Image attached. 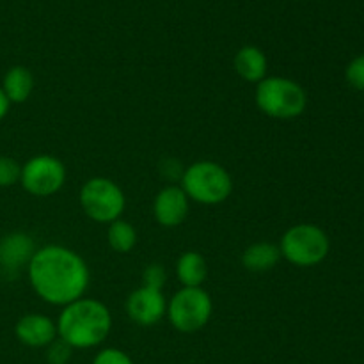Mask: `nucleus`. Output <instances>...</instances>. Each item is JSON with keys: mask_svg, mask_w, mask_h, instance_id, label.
<instances>
[{"mask_svg": "<svg viewBox=\"0 0 364 364\" xmlns=\"http://www.w3.org/2000/svg\"><path fill=\"white\" fill-rule=\"evenodd\" d=\"M66 181V167L53 155H36L21 166L20 183L36 198L57 194Z\"/></svg>", "mask_w": 364, "mask_h": 364, "instance_id": "nucleus-8", "label": "nucleus"}, {"mask_svg": "<svg viewBox=\"0 0 364 364\" xmlns=\"http://www.w3.org/2000/svg\"><path fill=\"white\" fill-rule=\"evenodd\" d=\"M92 364H134V361H132L127 352L110 347L100 350L96 358L92 359Z\"/></svg>", "mask_w": 364, "mask_h": 364, "instance_id": "nucleus-21", "label": "nucleus"}, {"mask_svg": "<svg viewBox=\"0 0 364 364\" xmlns=\"http://www.w3.org/2000/svg\"><path fill=\"white\" fill-rule=\"evenodd\" d=\"M255 98L258 109L274 119H294L308 105L304 87L287 77H265L256 84Z\"/></svg>", "mask_w": 364, "mask_h": 364, "instance_id": "nucleus-3", "label": "nucleus"}, {"mask_svg": "<svg viewBox=\"0 0 364 364\" xmlns=\"http://www.w3.org/2000/svg\"><path fill=\"white\" fill-rule=\"evenodd\" d=\"M167 274L164 265L160 263H151V265L146 267L144 274H142V281H144V287L156 288V290H162L164 284H166Z\"/></svg>", "mask_w": 364, "mask_h": 364, "instance_id": "nucleus-20", "label": "nucleus"}, {"mask_svg": "<svg viewBox=\"0 0 364 364\" xmlns=\"http://www.w3.org/2000/svg\"><path fill=\"white\" fill-rule=\"evenodd\" d=\"M233 68L240 78L251 84H258L267 77V68L269 60L267 55L258 48V46H244L237 52L233 60Z\"/></svg>", "mask_w": 364, "mask_h": 364, "instance_id": "nucleus-13", "label": "nucleus"}, {"mask_svg": "<svg viewBox=\"0 0 364 364\" xmlns=\"http://www.w3.org/2000/svg\"><path fill=\"white\" fill-rule=\"evenodd\" d=\"M153 215L164 228H176L187 219L188 198L180 185H167L153 201Z\"/></svg>", "mask_w": 364, "mask_h": 364, "instance_id": "nucleus-10", "label": "nucleus"}, {"mask_svg": "<svg viewBox=\"0 0 364 364\" xmlns=\"http://www.w3.org/2000/svg\"><path fill=\"white\" fill-rule=\"evenodd\" d=\"M345 77H347V82L352 87L358 89V91H364V55H359L350 60L347 71H345Z\"/></svg>", "mask_w": 364, "mask_h": 364, "instance_id": "nucleus-19", "label": "nucleus"}, {"mask_svg": "<svg viewBox=\"0 0 364 364\" xmlns=\"http://www.w3.org/2000/svg\"><path fill=\"white\" fill-rule=\"evenodd\" d=\"M9 100L6 98V95H4L2 87H0V121L4 119V117L7 116V112H9Z\"/></svg>", "mask_w": 364, "mask_h": 364, "instance_id": "nucleus-24", "label": "nucleus"}, {"mask_svg": "<svg viewBox=\"0 0 364 364\" xmlns=\"http://www.w3.org/2000/svg\"><path fill=\"white\" fill-rule=\"evenodd\" d=\"M281 251L279 245L272 242H256L251 244L244 252H242V265L249 272H269L279 263Z\"/></svg>", "mask_w": 364, "mask_h": 364, "instance_id": "nucleus-14", "label": "nucleus"}, {"mask_svg": "<svg viewBox=\"0 0 364 364\" xmlns=\"http://www.w3.org/2000/svg\"><path fill=\"white\" fill-rule=\"evenodd\" d=\"M21 166L14 159L6 155H0V187H13L20 183Z\"/></svg>", "mask_w": 364, "mask_h": 364, "instance_id": "nucleus-18", "label": "nucleus"}, {"mask_svg": "<svg viewBox=\"0 0 364 364\" xmlns=\"http://www.w3.org/2000/svg\"><path fill=\"white\" fill-rule=\"evenodd\" d=\"M181 188L188 199L199 205H220L230 198L233 180L220 164L212 160H199L185 167L181 176Z\"/></svg>", "mask_w": 364, "mask_h": 364, "instance_id": "nucleus-4", "label": "nucleus"}, {"mask_svg": "<svg viewBox=\"0 0 364 364\" xmlns=\"http://www.w3.org/2000/svg\"><path fill=\"white\" fill-rule=\"evenodd\" d=\"M281 258L295 267H315L329 255V237L315 224H297L283 235Z\"/></svg>", "mask_w": 364, "mask_h": 364, "instance_id": "nucleus-5", "label": "nucleus"}, {"mask_svg": "<svg viewBox=\"0 0 364 364\" xmlns=\"http://www.w3.org/2000/svg\"><path fill=\"white\" fill-rule=\"evenodd\" d=\"M38 251L34 238L21 231L7 233L0 238V267L7 272H18L28 267L32 256Z\"/></svg>", "mask_w": 364, "mask_h": 364, "instance_id": "nucleus-12", "label": "nucleus"}, {"mask_svg": "<svg viewBox=\"0 0 364 364\" xmlns=\"http://www.w3.org/2000/svg\"><path fill=\"white\" fill-rule=\"evenodd\" d=\"M55 323L59 340L71 348H92L110 334L112 315L103 302L82 297L64 306Z\"/></svg>", "mask_w": 364, "mask_h": 364, "instance_id": "nucleus-2", "label": "nucleus"}, {"mask_svg": "<svg viewBox=\"0 0 364 364\" xmlns=\"http://www.w3.org/2000/svg\"><path fill=\"white\" fill-rule=\"evenodd\" d=\"M127 313L132 322L142 327H151L159 323L167 313V301L162 290L144 287L132 291L127 299Z\"/></svg>", "mask_w": 364, "mask_h": 364, "instance_id": "nucleus-9", "label": "nucleus"}, {"mask_svg": "<svg viewBox=\"0 0 364 364\" xmlns=\"http://www.w3.org/2000/svg\"><path fill=\"white\" fill-rule=\"evenodd\" d=\"M9 103H23L34 91V75L25 66H13L6 71L0 84Z\"/></svg>", "mask_w": 364, "mask_h": 364, "instance_id": "nucleus-15", "label": "nucleus"}, {"mask_svg": "<svg viewBox=\"0 0 364 364\" xmlns=\"http://www.w3.org/2000/svg\"><path fill=\"white\" fill-rule=\"evenodd\" d=\"M14 334L20 343L31 348L48 347L52 341L57 340V323L46 315L28 313L16 322Z\"/></svg>", "mask_w": 364, "mask_h": 364, "instance_id": "nucleus-11", "label": "nucleus"}, {"mask_svg": "<svg viewBox=\"0 0 364 364\" xmlns=\"http://www.w3.org/2000/svg\"><path fill=\"white\" fill-rule=\"evenodd\" d=\"M27 272L38 297L63 308L84 297L91 279L84 258L64 245H45L38 249L28 263Z\"/></svg>", "mask_w": 364, "mask_h": 364, "instance_id": "nucleus-1", "label": "nucleus"}, {"mask_svg": "<svg viewBox=\"0 0 364 364\" xmlns=\"http://www.w3.org/2000/svg\"><path fill=\"white\" fill-rule=\"evenodd\" d=\"M107 240H109L112 251L119 252V255H127V252L134 251V247L137 245V231H135L132 223L117 219L109 224Z\"/></svg>", "mask_w": 364, "mask_h": 364, "instance_id": "nucleus-17", "label": "nucleus"}, {"mask_svg": "<svg viewBox=\"0 0 364 364\" xmlns=\"http://www.w3.org/2000/svg\"><path fill=\"white\" fill-rule=\"evenodd\" d=\"M80 206L89 219L110 224L121 217L127 198L116 181L96 176L85 181L80 188Z\"/></svg>", "mask_w": 364, "mask_h": 364, "instance_id": "nucleus-7", "label": "nucleus"}, {"mask_svg": "<svg viewBox=\"0 0 364 364\" xmlns=\"http://www.w3.org/2000/svg\"><path fill=\"white\" fill-rule=\"evenodd\" d=\"M176 277L183 287L201 288L208 277V263L199 252H183L176 262Z\"/></svg>", "mask_w": 364, "mask_h": 364, "instance_id": "nucleus-16", "label": "nucleus"}, {"mask_svg": "<svg viewBox=\"0 0 364 364\" xmlns=\"http://www.w3.org/2000/svg\"><path fill=\"white\" fill-rule=\"evenodd\" d=\"M212 297L203 288L183 287L171 297L167 316L171 326L185 334L198 333L212 318Z\"/></svg>", "mask_w": 364, "mask_h": 364, "instance_id": "nucleus-6", "label": "nucleus"}, {"mask_svg": "<svg viewBox=\"0 0 364 364\" xmlns=\"http://www.w3.org/2000/svg\"><path fill=\"white\" fill-rule=\"evenodd\" d=\"M71 350L73 348L63 340H55L48 345V352H46V359L50 364H66L71 359Z\"/></svg>", "mask_w": 364, "mask_h": 364, "instance_id": "nucleus-22", "label": "nucleus"}, {"mask_svg": "<svg viewBox=\"0 0 364 364\" xmlns=\"http://www.w3.org/2000/svg\"><path fill=\"white\" fill-rule=\"evenodd\" d=\"M185 167L178 162L176 159H166L162 164H160V173H162L164 178H167L169 181H181V176H183Z\"/></svg>", "mask_w": 364, "mask_h": 364, "instance_id": "nucleus-23", "label": "nucleus"}]
</instances>
